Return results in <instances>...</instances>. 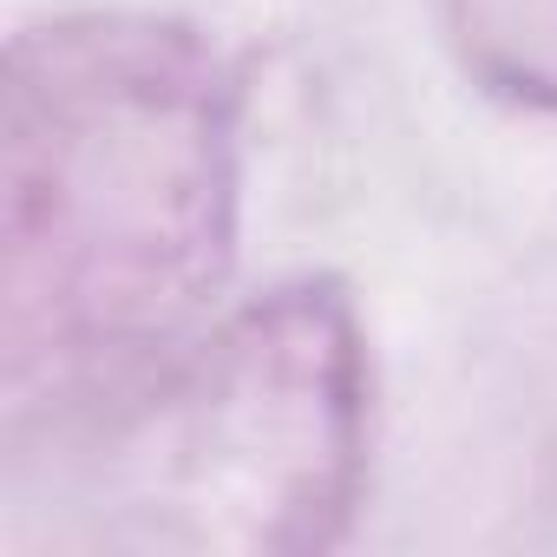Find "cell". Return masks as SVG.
I'll list each match as a JSON object with an SVG mask.
<instances>
[{
	"label": "cell",
	"instance_id": "6da1fadb",
	"mask_svg": "<svg viewBox=\"0 0 557 557\" xmlns=\"http://www.w3.org/2000/svg\"><path fill=\"white\" fill-rule=\"evenodd\" d=\"M243 236V79L171 14L21 27L0 86V426L47 446L223 302Z\"/></svg>",
	"mask_w": 557,
	"mask_h": 557
},
{
	"label": "cell",
	"instance_id": "7a4b0ae2",
	"mask_svg": "<svg viewBox=\"0 0 557 557\" xmlns=\"http://www.w3.org/2000/svg\"><path fill=\"white\" fill-rule=\"evenodd\" d=\"M368 342L335 275H296L171 348L73 433L14 453V544L309 557L368 479Z\"/></svg>",
	"mask_w": 557,
	"mask_h": 557
},
{
	"label": "cell",
	"instance_id": "3957f363",
	"mask_svg": "<svg viewBox=\"0 0 557 557\" xmlns=\"http://www.w3.org/2000/svg\"><path fill=\"white\" fill-rule=\"evenodd\" d=\"M446 40L492 99L557 119V0H446Z\"/></svg>",
	"mask_w": 557,
	"mask_h": 557
}]
</instances>
